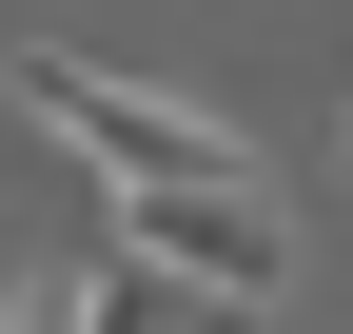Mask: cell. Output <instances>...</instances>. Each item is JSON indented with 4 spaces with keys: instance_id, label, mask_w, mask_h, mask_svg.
Wrapping results in <instances>:
<instances>
[{
    "instance_id": "5b68a950",
    "label": "cell",
    "mask_w": 353,
    "mask_h": 334,
    "mask_svg": "<svg viewBox=\"0 0 353 334\" xmlns=\"http://www.w3.org/2000/svg\"><path fill=\"white\" fill-rule=\"evenodd\" d=\"M334 177H353V79H334Z\"/></svg>"
},
{
    "instance_id": "3957f363",
    "label": "cell",
    "mask_w": 353,
    "mask_h": 334,
    "mask_svg": "<svg viewBox=\"0 0 353 334\" xmlns=\"http://www.w3.org/2000/svg\"><path fill=\"white\" fill-rule=\"evenodd\" d=\"M59 334H236V315H196V295H157L138 256H99V275H59Z\"/></svg>"
},
{
    "instance_id": "7a4b0ae2",
    "label": "cell",
    "mask_w": 353,
    "mask_h": 334,
    "mask_svg": "<svg viewBox=\"0 0 353 334\" xmlns=\"http://www.w3.org/2000/svg\"><path fill=\"white\" fill-rule=\"evenodd\" d=\"M118 256H138L157 295L236 315V334L294 295V217H275V197H118Z\"/></svg>"
},
{
    "instance_id": "277c9868",
    "label": "cell",
    "mask_w": 353,
    "mask_h": 334,
    "mask_svg": "<svg viewBox=\"0 0 353 334\" xmlns=\"http://www.w3.org/2000/svg\"><path fill=\"white\" fill-rule=\"evenodd\" d=\"M0 334H59V275L39 256H0Z\"/></svg>"
},
{
    "instance_id": "6da1fadb",
    "label": "cell",
    "mask_w": 353,
    "mask_h": 334,
    "mask_svg": "<svg viewBox=\"0 0 353 334\" xmlns=\"http://www.w3.org/2000/svg\"><path fill=\"white\" fill-rule=\"evenodd\" d=\"M20 118H39L99 197H275L216 99H157V79H118V59H20Z\"/></svg>"
}]
</instances>
